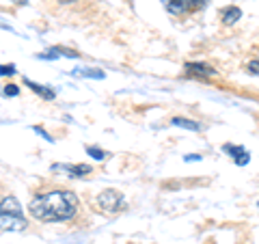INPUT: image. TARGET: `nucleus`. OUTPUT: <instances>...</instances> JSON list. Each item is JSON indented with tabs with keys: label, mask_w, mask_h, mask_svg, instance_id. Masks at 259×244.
<instances>
[{
	"label": "nucleus",
	"mask_w": 259,
	"mask_h": 244,
	"mask_svg": "<svg viewBox=\"0 0 259 244\" xmlns=\"http://www.w3.org/2000/svg\"><path fill=\"white\" fill-rule=\"evenodd\" d=\"M78 197L71 190H50L41 192L30 201V214L32 218L41 223H63L74 218L78 212Z\"/></svg>",
	"instance_id": "nucleus-1"
},
{
	"label": "nucleus",
	"mask_w": 259,
	"mask_h": 244,
	"mask_svg": "<svg viewBox=\"0 0 259 244\" xmlns=\"http://www.w3.org/2000/svg\"><path fill=\"white\" fill-rule=\"evenodd\" d=\"M26 229L22 206L15 197H5L0 201V231H22Z\"/></svg>",
	"instance_id": "nucleus-2"
},
{
	"label": "nucleus",
	"mask_w": 259,
	"mask_h": 244,
	"mask_svg": "<svg viewBox=\"0 0 259 244\" xmlns=\"http://www.w3.org/2000/svg\"><path fill=\"white\" fill-rule=\"evenodd\" d=\"M97 206H100L104 212H121L125 208V197L119 190H104L100 197H97Z\"/></svg>",
	"instance_id": "nucleus-3"
},
{
	"label": "nucleus",
	"mask_w": 259,
	"mask_h": 244,
	"mask_svg": "<svg viewBox=\"0 0 259 244\" xmlns=\"http://www.w3.org/2000/svg\"><path fill=\"white\" fill-rule=\"evenodd\" d=\"M162 5L173 15H188L192 11L201 9L205 5V0H162Z\"/></svg>",
	"instance_id": "nucleus-4"
},
{
	"label": "nucleus",
	"mask_w": 259,
	"mask_h": 244,
	"mask_svg": "<svg viewBox=\"0 0 259 244\" xmlns=\"http://www.w3.org/2000/svg\"><path fill=\"white\" fill-rule=\"evenodd\" d=\"M227 153H229V156L233 158V160H236V165H246V162L250 160V153L244 149V147H240V145H231V143H227L225 145V147H223Z\"/></svg>",
	"instance_id": "nucleus-5"
},
{
	"label": "nucleus",
	"mask_w": 259,
	"mask_h": 244,
	"mask_svg": "<svg viewBox=\"0 0 259 244\" xmlns=\"http://www.w3.org/2000/svg\"><path fill=\"white\" fill-rule=\"evenodd\" d=\"M52 171H63V173H69L71 177H82L87 173H91V167L89 165H54Z\"/></svg>",
	"instance_id": "nucleus-6"
},
{
	"label": "nucleus",
	"mask_w": 259,
	"mask_h": 244,
	"mask_svg": "<svg viewBox=\"0 0 259 244\" xmlns=\"http://www.w3.org/2000/svg\"><path fill=\"white\" fill-rule=\"evenodd\" d=\"M186 74L205 78V76H214L216 71L212 67H207V65H203V63H186Z\"/></svg>",
	"instance_id": "nucleus-7"
},
{
	"label": "nucleus",
	"mask_w": 259,
	"mask_h": 244,
	"mask_svg": "<svg viewBox=\"0 0 259 244\" xmlns=\"http://www.w3.org/2000/svg\"><path fill=\"white\" fill-rule=\"evenodd\" d=\"M24 83H26V87H30V89H32V91H35L37 95H41L44 100H54V95H56V93L52 91L50 87H41V85L32 83V80H24Z\"/></svg>",
	"instance_id": "nucleus-8"
},
{
	"label": "nucleus",
	"mask_w": 259,
	"mask_h": 244,
	"mask_svg": "<svg viewBox=\"0 0 259 244\" xmlns=\"http://www.w3.org/2000/svg\"><path fill=\"white\" fill-rule=\"evenodd\" d=\"M240 15H242V11L238 9V7H227V9L221 11V18H223L225 24H236L240 20Z\"/></svg>",
	"instance_id": "nucleus-9"
},
{
	"label": "nucleus",
	"mask_w": 259,
	"mask_h": 244,
	"mask_svg": "<svg viewBox=\"0 0 259 244\" xmlns=\"http://www.w3.org/2000/svg\"><path fill=\"white\" fill-rule=\"evenodd\" d=\"M173 126H177V128H186V130H192V132H199V130H201V126L197 124V121L184 119V117H175V119H173Z\"/></svg>",
	"instance_id": "nucleus-10"
},
{
	"label": "nucleus",
	"mask_w": 259,
	"mask_h": 244,
	"mask_svg": "<svg viewBox=\"0 0 259 244\" xmlns=\"http://www.w3.org/2000/svg\"><path fill=\"white\" fill-rule=\"evenodd\" d=\"M74 76L80 78H104L102 69H74Z\"/></svg>",
	"instance_id": "nucleus-11"
},
{
	"label": "nucleus",
	"mask_w": 259,
	"mask_h": 244,
	"mask_svg": "<svg viewBox=\"0 0 259 244\" xmlns=\"http://www.w3.org/2000/svg\"><path fill=\"white\" fill-rule=\"evenodd\" d=\"M87 153H89V156H93L95 160H104V158H106V151H102L97 147H87Z\"/></svg>",
	"instance_id": "nucleus-12"
},
{
	"label": "nucleus",
	"mask_w": 259,
	"mask_h": 244,
	"mask_svg": "<svg viewBox=\"0 0 259 244\" xmlns=\"http://www.w3.org/2000/svg\"><path fill=\"white\" fill-rule=\"evenodd\" d=\"M15 74V65H0V76H11Z\"/></svg>",
	"instance_id": "nucleus-13"
},
{
	"label": "nucleus",
	"mask_w": 259,
	"mask_h": 244,
	"mask_svg": "<svg viewBox=\"0 0 259 244\" xmlns=\"http://www.w3.org/2000/svg\"><path fill=\"white\" fill-rule=\"evenodd\" d=\"M5 93L7 95H18L20 91H18V87H15V85H9V87H5Z\"/></svg>",
	"instance_id": "nucleus-14"
},
{
	"label": "nucleus",
	"mask_w": 259,
	"mask_h": 244,
	"mask_svg": "<svg viewBox=\"0 0 259 244\" xmlns=\"http://www.w3.org/2000/svg\"><path fill=\"white\" fill-rule=\"evenodd\" d=\"M186 160H188V162H194V160H201V156H186Z\"/></svg>",
	"instance_id": "nucleus-15"
},
{
	"label": "nucleus",
	"mask_w": 259,
	"mask_h": 244,
	"mask_svg": "<svg viewBox=\"0 0 259 244\" xmlns=\"http://www.w3.org/2000/svg\"><path fill=\"white\" fill-rule=\"evenodd\" d=\"M250 69H253L250 74H257V61H253V65H250Z\"/></svg>",
	"instance_id": "nucleus-16"
}]
</instances>
